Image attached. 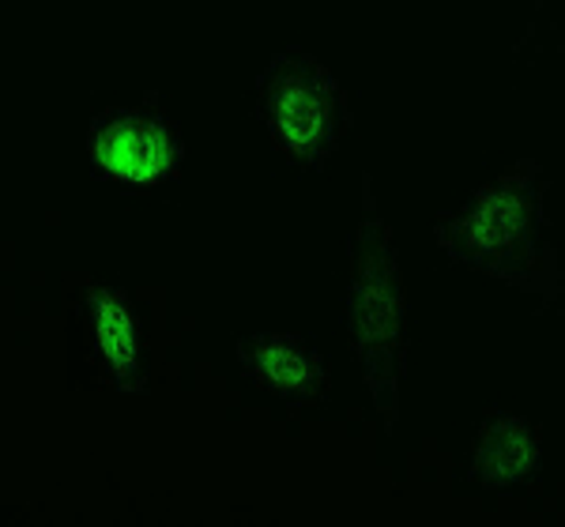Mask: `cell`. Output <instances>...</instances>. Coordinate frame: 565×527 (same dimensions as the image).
I'll use <instances>...</instances> for the list:
<instances>
[{
  "label": "cell",
  "mask_w": 565,
  "mask_h": 527,
  "mask_svg": "<svg viewBox=\"0 0 565 527\" xmlns=\"http://www.w3.org/2000/svg\"><path fill=\"white\" fill-rule=\"evenodd\" d=\"M245 374L264 380L282 396L306 399L321 388V362L306 343L290 340V335H253V340L238 343Z\"/></svg>",
  "instance_id": "cell-6"
},
{
  "label": "cell",
  "mask_w": 565,
  "mask_h": 527,
  "mask_svg": "<svg viewBox=\"0 0 565 527\" xmlns=\"http://www.w3.org/2000/svg\"><path fill=\"white\" fill-rule=\"evenodd\" d=\"M540 471V444H535L532 430L513 415H498L482 426L476 460H471V475L482 486H516Z\"/></svg>",
  "instance_id": "cell-5"
},
{
  "label": "cell",
  "mask_w": 565,
  "mask_h": 527,
  "mask_svg": "<svg viewBox=\"0 0 565 527\" xmlns=\"http://www.w3.org/2000/svg\"><path fill=\"white\" fill-rule=\"evenodd\" d=\"M90 159L103 178L154 181L178 159V140L167 117L151 110H109L90 125Z\"/></svg>",
  "instance_id": "cell-4"
},
{
  "label": "cell",
  "mask_w": 565,
  "mask_h": 527,
  "mask_svg": "<svg viewBox=\"0 0 565 527\" xmlns=\"http://www.w3.org/2000/svg\"><path fill=\"white\" fill-rule=\"evenodd\" d=\"M437 241L452 260L494 271L543 302L562 294L558 257L546 241L543 170L535 162H521L494 185L479 189L463 212L441 215Z\"/></svg>",
  "instance_id": "cell-1"
},
{
  "label": "cell",
  "mask_w": 565,
  "mask_h": 527,
  "mask_svg": "<svg viewBox=\"0 0 565 527\" xmlns=\"http://www.w3.org/2000/svg\"><path fill=\"white\" fill-rule=\"evenodd\" d=\"M366 215L351 241V294L348 316L359 362L366 369V385L373 404L385 415V426L396 430L399 418V385L407 374V305L399 287L396 249H392L388 226L377 219L370 200V181L362 185Z\"/></svg>",
  "instance_id": "cell-2"
},
{
  "label": "cell",
  "mask_w": 565,
  "mask_h": 527,
  "mask_svg": "<svg viewBox=\"0 0 565 527\" xmlns=\"http://www.w3.org/2000/svg\"><path fill=\"white\" fill-rule=\"evenodd\" d=\"M87 329L95 335V351L103 354L117 388H140V335L129 302L117 290H90Z\"/></svg>",
  "instance_id": "cell-7"
},
{
  "label": "cell",
  "mask_w": 565,
  "mask_h": 527,
  "mask_svg": "<svg viewBox=\"0 0 565 527\" xmlns=\"http://www.w3.org/2000/svg\"><path fill=\"white\" fill-rule=\"evenodd\" d=\"M257 106L271 136L298 159L321 166L348 129V103L309 53L287 50L260 72Z\"/></svg>",
  "instance_id": "cell-3"
}]
</instances>
